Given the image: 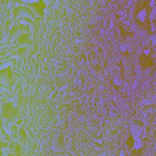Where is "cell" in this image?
<instances>
[{
    "instance_id": "1",
    "label": "cell",
    "mask_w": 156,
    "mask_h": 156,
    "mask_svg": "<svg viewBox=\"0 0 156 156\" xmlns=\"http://www.w3.org/2000/svg\"><path fill=\"white\" fill-rule=\"evenodd\" d=\"M11 79V69L7 67L5 69H1L0 71V83L5 84V83H9Z\"/></svg>"
}]
</instances>
